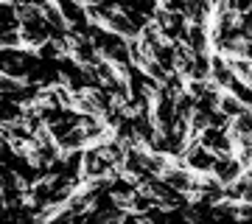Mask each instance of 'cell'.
<instances>
[{"label":"cell","mask_w":252,"mask_h":224,"mask_svg":"<svg viewBox=\"0 0 252 224\" xmlns=\"http://www.w3.org/2000/svg\"><path fill=\"white\" fill-rule=\"evenodd\" d=\"M199 140L210 149V152L216 154H224V152H233V132H230V126H207L205 132L199 134Z\"/></svg>","instance_id":"cell-2"},{"label":"cell","mask_w":252,"mask_h":224,"mask_svg":"<svg viewBox=\"0 0 252 224\" xmlns=\"http://www.w3.org/2000/svg\"><path fill=\"white\" fill-rule=\"evenodd\" d=\"M224 90H227V93H233V96L241 101L244 107H252V81L241 79V76H235V79L230 81Z\"/></svg>","instance_id":"cell-3"},{"label":"cell","mask_w":252,"mask_h":224,"mask_svg":"<svg viewBox=\"0 0 252 224\" xmlns=\"http://www.w3.org/2000/svg\"><path fill=\"white\" fill-rule=\"evenodd\" d=\"M213 174L219 177L221 185H230V182H235V179H241L244 174H247V168H244V162L238 160V154L235 152H224V154H219L216 157Z\"/></svg>","instance_id":"cell-1"}]
</instances>
